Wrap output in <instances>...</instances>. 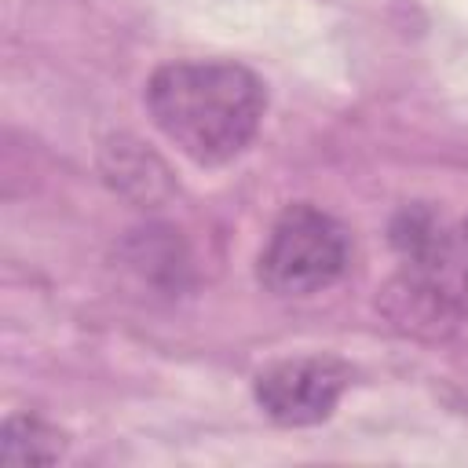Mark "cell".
<instances>
[{"label": "cell", "mask_w": 468, "mask_h": 468, "mask_svg": "<svg viewBox=\"0 0 468 468\" xmlns=\"http://www.w3.org/2000/svg\"><path fill=\"white\" fill-rule=\"evenodd\" d=\"M263 106V84L234 62H168L146 84L157 132L197 165L238 157L252 143Z\"/></svg>", "instance_id": "obj_1"}, {"label": "cell", "mask_w": 468, "mask_h": 468, "mask_svg": "<svg viewBox=\"0 0 468 468\" xmlns=\"http://www.w3.org/2000/svg\"><path fill=\"white\" fill-rule=\"evenodd\" d=\"M347 267V230L311 208L296 205L289 208L260 256V282L278 296H311L318 289H329Z\"/></svg>", "instance_id": "obj_2"}, {"label": "cell", "mask_w": 468, "mask_h": 468, "mask_svg": "<svg viewBox=\"0 0 468 468\" xmlns=\"http://www.w3.org/2000/svg\"><path fill=\"white\" fill-rule=\"evenodd\" d=\"M344 384L347 369L333 358H285L256 377V402L271 420L303 428L333 413Z\"/></svg>", "instance_id": "obj_3"}, {"label": "cell", "mask_w": 468, "mask_h": 468, "mask_svg": "<svg viewBox=\"0 0 468 468\" xmlns=\"http://www.w3.org/2000/svg\"><path fill=\"white\" fill-rule=\"evenodd\" d=\"M464 245H468V223H464Z\"/></svg>", "instance_id": "obj_4"}]
</instances>
